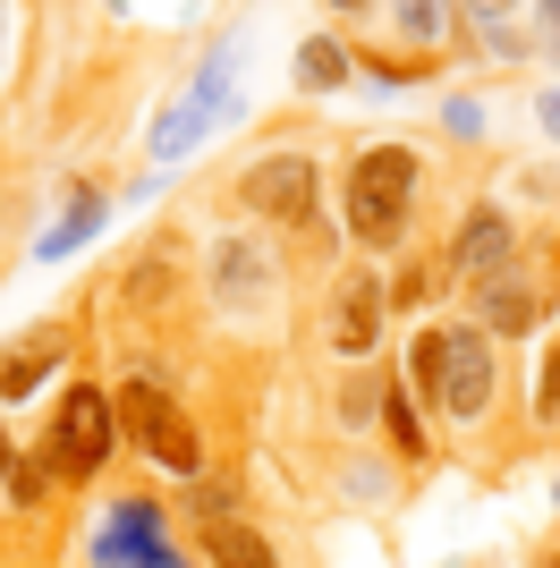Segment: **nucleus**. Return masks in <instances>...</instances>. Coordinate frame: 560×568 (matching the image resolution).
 <instances>
[{
	"label": "nucleus",
	"instance_id": "4468645a",
	"mask_svg": "<svg viewBox=\"0 0 560 568\" xmlns=\"http://www.w3.org/2000/svg\"><path fill=\"white\" fill-rule=\"evenodd\" d=\"M484 323L492 332H536V297L527 288H484Z\"/></svg>",
	"mask_w": 560,
	"mask_h": 568
},
{
	"label": "nucleus",
	"instance_id": "ddd939ff",
	"mask_svg": "<svg viewBox=\"0 0 560 568\" xmlns=\"http://www.w3.org/2000/svg\"><path fill=\"white\" fill-rule=\"evenodd\" d=\"M60 356V332H43L34 348H18V356H0V399H26L34 382H43V365Z\"/></svg>",
	"mask_w": 560,
	"mask_h": 568
},
{
	"label": "nucleus",
	"instance_id": "a211bd4d",
	"mask_svg": "<svg viewBox=\"0 0 560 568\" xmlns=\"http://www.w3.org/2000/svg\"><path fill=\"white\" fill-rule=\"evenodd\" d=\"M43 484H51V467H18V475H9V493H18V500H43Z\"/></svg>",
	"mask_w": 560,
	"mask_h": 568
},
{
	"label": "nucleus",
	"instance_id": "39448f33",
	"mask_svg": "<svg viewBox=\"0 0 560 568\" xmlns=\"http://www.w3.org/2000/svg\"><path fill=\"white\" fill-rule=\"evenodd\" d=\"M247 204L272 221H306L314 213V162H298V153H263L256 170H247Z\"/></svg>",
	"mask_w": 560,
	"mask_h": 568
},
{
	"label": "nucleus",
	"instance_id": "6e6552de",
	"mask_svg": "<svg viewBox=\"0 0 560 568\" xmlns=\"http://www.w3.org/2000/svg\"><path fill=\"white\" fill-rule=\"evenodd\" d=\"M204 544H212V568H280V560H272V544H263L256 526H238V518L204 526Z\"/></svg>",
	"mask_w": 560,
	"mask_h": 568
},
{
	"label": "nucleus",
	"instance_id": "9d476101",
	"mask_svg": "<svg viewBox=\"0 0 560 568\" xmlns=\"http://www.w3.org/2000/svg\"><path fill=\"white\" fill-rule=\"evenodd\" d=\"M93 230H102V195H77V204H69V213H60V221H51V237H43V246H34V255H43V263H60V255H69V246H86V237Z\"/></svg>",
	"mask_w": 560,
	"mask_h": 568
},
{
	"label": "nucleus",
	"instance_id": "f8f14e48",
	"mask_svg": "<svg viewBox=\"0 0 560 568\" xmlns=\"http://www.w3.org/2000/svg\"><path fill=\"white\" fill-rule=\"evenodd\" d=\"M298 85H306V94H331V85H349V51L331 43V34H314V43L298 51Z\"/></svg>",
	"mask_w": 560,
	"mask_h": 568
},
{
	"label": "nucleus",
	"instance_id": "423d86ee",
	"mask_svg": "<svg viewBox=\"0 0 560 568\" xmlns=\"http://www.w3.org/2000/svg\"><path fill=\"white\" fill-rule=\"evenodd\" d=\"M373 323H382V288L349 281V288H340V306H331V339H340V356H366L373 348Z\"/></svg>",
	"mask_w": 560,
	"mask_h": 568
},
{
	"label": "nucleus",
	"instance_id": "20e7f679",
	"mask_svg": "<svg viewBox=\"0 0 560 568\" xmlns=\"http://www.w3.org/2000/svg\"><path fill=\"white\" fill-rule=\"evenodd\" d=\"M111 433H119V407L77 382L69 399H60V416H51V475H77V484H86V475L111 458Z\"/></svg>",
	"mask_w": 560,
	"mask_h": 568
},
{
	"label": "nucleus",
	"instance_id": "6ab92c4d",
	"mask_svg": "<svg viewBox=\"0 0 560 568\" xmlns=\"http://www.w3.org/2000/svg\"><path fill=\"white\" fill-rule=\"evenodd\" d=\"M536 111H543V128H552V136H560V85H552V94L536 102Z\"/></svg>",
	"mask_w": 560,
	"mask_h": 568
},
{
	"label": "nucleus",
	"instance_id": "f257e3e1",
	"mask_svg": "<svg viewBox=\"0 0 560 568\" xmlns=\"http://www.w3.org/2000/svg\"><path fill=\"white\" fill-rule=\"evenodd\" d=\"M408 374H417L424 390H442L450 416H484L492 407V339L476 332V323H459V332H417Z\"/></svg>",
	"mask_w": 560,
	"mask_h": 568
},
{
	"label": "nucleus",
	"instance_id": "1a4fd4ad",
	"mask_svg": "<svg viewBox=\"0 0 560 568\" xmlns=\"http://www.w3.org/2000/svg\"><path fill=\"white\" fill-rule=\"evenodd\" d=\"M212 119H221V102H204V94L187 102V111H170L162 128H153V162H179V153H187V144H196V136H204Z\"/></svg>",
	"mask_w": 560,
	"mask_h": 568
},
{
	"label": "nucleus",
	"instance_id": "dca6fc26",
	"mask_svg": "<svg viewBox=\"0 0 560 568\" xmlns=\"http://www.w3.org/2000/svg\"><path fill=\"white\" fill-rule=\"evenodd\" d=\"M536 407H543V416H560V348H552V356H543V382H536Z\"/></svg>",
	"mask_w": 560,
	"mask_h": 568
},
{
	"label": "nucleus",
	"instance_id": "2eb2a0df",
	"mask_svg": "<svg viewBox=\"0 0 560 568\" xmlns=\"http://www.w3.org/2000/svg\"><path fill=\"white\" fill-rule=\"evenodd\" d=\"M382 425H391V450L399 458H424V425H417V407H408V390L382 399Z\"/></svg>",
	"mask_w": 560,
	"mask_h": 568
},
{
	"label": "nucleus",
	"instance_id": "4be33fe9",
	"mask_svg": "<svg viewBox=\"0 0 560 568\" xmlns=\"http://www.w3.org/2000/svg\"><path fill=\"white\" fill-rule=\"evenodd\" d=\"M162 568H179V560H162Z\"/></svg>",
	"mask_w": 560,
	"mask_h": 568
},
{
	"label": "nucleus",
	"instance_id": "f03ea898",
	"mask_svg": "<svg viewBox=\"0 0 560 568\" xmlns=\"http://www.w3.org/2000/svg\"><path fill=\"white\" fill-rule=\"evenodd\" d=\"M408 195H417V153L408 144H373L349 162V230L366 246H399L408 230Z\"/></svg>",
	"mask_w": 560,
	"mask_h": 568
},
{
	"label": "nucleus",
	"instance_id": "412c9836",
	"mask_svg": "<svg viewBox=\"0 0 560 568\" xmlns=\"http://www.w3.org/2000/svg\"><path fill=\"white\" fill-rule=\"evenodd\" d=\"M9 475H18V458H9V442H0V484H9Z\"/></svg>",
	"mask_w": 560,
	"mask_h": 568
},
{
	"label": "nucleus",
	"instance_id": "0eeeda50",
	"mask_svg": "<svg viewBox=\"0 0 560 568\" xmlns=\"http://www.w3.org/2000/svg\"><path fill=\"white\" fill-rule=\"evenodd\" d=\"M459 263H467V272H501V263H510V221H501V213H467Z\"/></svg>",
	"mask_w": 560,
	"mask_h": 568
},
{
	"label": "nucleus",
	"instance_id": "aec40b11",
	"mask_svg": "<svg viewBox=\"0 0 560 568\" xmlns=\"http://www.w3.org/2000/svg\"><path fill=\"white\" fill-rule=\"evenodd\" d=\"M543 34H552V51H560V0H552V9H543Z\"/></svg>",
	"mask_w": 560,
	"mask_h": 568
},
{
	"label": "nucleus",
	"instance_id": "9b49d317",
	"mask_svg": "<svg viewBox=\"0 0 560 568\" xmlns=\"http://www.w3.org/2000/svg\"><path fill=\"white\" fill-rule=\"evenodd\" d=\"M263 297V255L238 237V246H221V306H256Z\"/></svg>",
	"mask_w": 560,
	"mask_h": 568
},
{
	"label": "nucleus",
	"instance_id": "f3484780",
	"mask_svg": "<svg viewBox=\"0 0 560 568\" xmlns=\"http://www.w3.org/2000/svg\"><path fill=\"white\" fill-rule=\"evenodd\" d=\"M433 26H442V9H417V0L399 9V34H417V43H424V34H433Z\"/></svg>",
	"mask_w": 560,
	"mask_h": 568
},
{
	"label": "nucleus",
	"instance_id": "7ed1b4c3",
	"mask_svg": "<svg viewBox=\"0 0 560 568\" xmlns=\"http://www.w3.org/2000/svg\"><path fill=\"white\" fill-rule=\"evenodd\" d=\"M119 425H128V442H137L144 458H162V467H179V475L204 467V442H196V425L170 407L162 382H144V374L128 382V390H119Z\"/></svg>",
	"mask_w": 560,
	"mask_h": 568
}]
</instances>
